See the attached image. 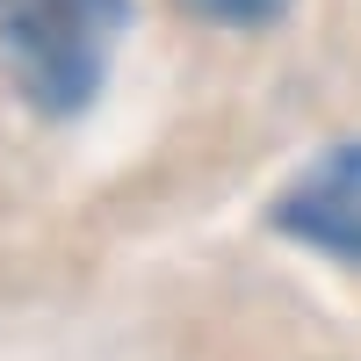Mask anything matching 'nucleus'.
Here are the masks:
<instances>
[{"instance_id": "f257e3e1", "label": "nucleus", "mask_w": 361, "mask_h": 361, "mask_svg": "<svg viewBox=\"0 0 361 361\" xmlns=\"http://www.w3.org/2000/svg\"><path fill=\"white\" fill-rule=\"evenodd\" d=\"M130 0H0V73L37 116H80L102 94Z\"/></svg>"}, {"instance_id": "f03ea898", "label": "nucleus", "mask_w": 361, "mask_h": 361, "mask_svg": "<svg viewBox=\"0 0 361 361\" xmlns=\"http://www.w3.org/2000/svg\"><path fill=\"white\" fill-rule=\"evenodd\" d=\"M267 224L282 238H296V246H318V253L361 267V137L325 145V152L275 195Z\"/></svg>"}, {"instance_id": "7ed1b4c3", "label": "nucleus", "mask_w": 361, "mask_h": 361, "mask_svg": "<svg viewBox=\"0 0 361 361\" xmlns=\"http://www.w3.org/2000/svg\"><path fill=\"white\" fill-rule=\"evenodd\" d=\"M188 8L209 15V22H231V29H260V22L289 15V0H188Z\"/></svg>"}]
</instances>
